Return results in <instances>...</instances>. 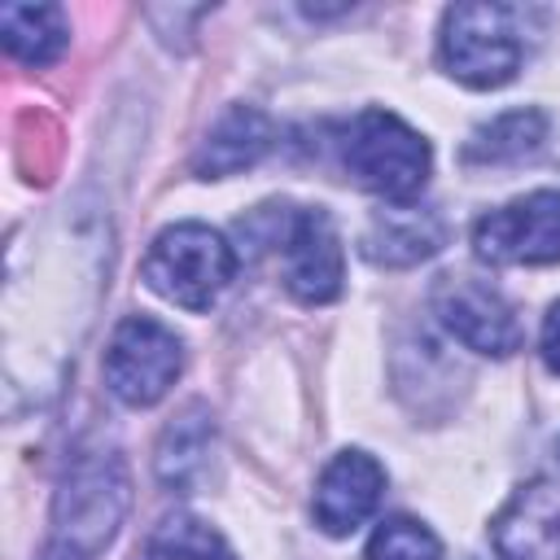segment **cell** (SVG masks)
<instances>
[{
	"label": "cell",
	"mask_w": 560,
	"mask_h": 560,
	"mask_svg": "<svg viewBox=\"0 0 560 560\" xmlns=\"http://www.w3.org/2000/svg\"><path fill=\"white\" fill-rule=\"evenodd\" d=\"M131 486L114 451H83L52 503V542L39 560H96L122 525Z\"/></svg>",
	"instance_id": "cell-1"
},
{
	"label": "cell",
	"mask_w": 560,
	"mask_h": 560,
	"mask_svg": "<svg viewBox=\"0 0 560 560\" xmlns=\"http://www.w3.org/2000/svg\"><path fill=\"white\" fill-rule=\"evenodd\" d=\"M341 166L359 188L407 206L429 179V144L398 114L363 109L341 131Z\"/></svg>",
	"instance_id": "cell-2"
},
{
	"label": "cell",
	"mask_w": 560,
	"mask_h": 560,
	"mask_svg": "<svg viewBox=\"0 0 560 560\" xmlns=\"http://www.w3.org/2000/svg\"><path fill=\"white\" fill-rule=\"evenodd\" d=\"M140 276L153 293L184 311H210L236 276L232 245L206 223H171L153 236Z\"/></svg>",
	"instance_id": "cell-3"
},
{
	"label": "cell",
	"mask_w": 560,
	"mask_h": 560,
	"mask_svg": "<svg viewBox=\"0 0 560 560\" xmlns=\"http://www.w3.org/2000/svg\"><path fill=\"white\" fill-rule=\"evenodd\" d=\"M508 4H455L442 18V66L468 88H503L516 79L525 39Z\"/></svg>",
	"instance_id": "cell-4"
},
{
	"label": "cell",
	"mask_w": 560,
	"mask_h": 560,
	"mask_svg": "<svg viewBox=\"0 0 560 560\" xmlns=\"http://www.w3.org/2000/svg\"><path fill=\"white\" fill-rule=\"evenodd\" d=\"M101 368H105V385L118 402L153 407L175 385V376L184 368V346L153 315H127L114 328Z\"/></svg>",
	"instance_id": "cell-5"
},
{
	"label": "cell",
	"mask_w": 560,
	"mask_h": 560,
	"mask_svg": "<svg viewBox=\"0 0 560 560\" xmlns=\"http://www.w3.org/2000/svg\"><path fill=\"white\" fill-rule=\"evenodd\" d=\"M262 245H276L284 289L298 302L324 306L341 293V267H346L341 262V241H337V228L324 210H289L284 206V214H276Z\"/></svg>",
	"instance_id": "cell-6"
},
{
	"label": "cell",
	"mask_w": 560,
	"mask_h": 560,
	"mask_svg": "<svg viewBox=\"0 0 560 560\" xmlns=\"http://www.w3.org/2000/svg\"><path fill=\"white\" fill-rule=\"evenodd\" d=\"M472 249L494 267L560 262V192L538 188L481 214L472 228Z\"/></svg>",
	"instance_id": "cell-7"
},
{
	"label": "cell",
	"mask_w": 560,
	"mask_h": 560,
	"mask_svg": "<svg viewBox=\"0 0 560 560\" xmlns=\"http://www.w3.org/2000/svg\"><path fill=\"white\" fill-rule=\"evenodd\" d=\"M433 311L446 324V332L477 350V354H494L508 359L512 350H521V319L516 311L503 302L499 289H490L486 280L472 276H442L433 289Z\"/></svg>",
	"instance_id": "cell-8"
},
{
	"label": "cell",
	"mask_w": 560,
	"mask_h": 560,
	"mask_svg": "<svg viewBox=\"0 0 560 560\" xmlns=\"http://www.w3.org/2000/svg\"><path fill=\"white\" fill-rule=\"evenodd\" d=\"M385 494V468L368 451H341L328 459V468L315 481V525L332 538L354 534Z\"/></svg>",
	"instance_id": "cell-9"
},
{
	"label": "cell",
	"mask_w": 560,
	"mask_h": 560,
	"mask_svg": "<svg viewBox=\"0 0 560 560\" xmlns=\"http://www.w3.org/2000/svg\"><path fill=\"white\" fill-rule=\"evenodd\" d=\"M503 560H560V490L547 481L521 486L490 525Z\"/></svg>",
	"instance_id": "cell-10"
},
{
	"label": "cell",
	"mask_w": 560,
	"mask_h": 560,
	"mask_svg": "<svg viewBox=\"0 0 560 560\" xmlns=\"http://www.w3.org/2000/svg\"><path fill=\"white\" fill-rule=\"evenodd\" d=\"M276 131H271V118L254 105H232L201 140V149L192 153V171L201 179H228V175H241L249 166L262 162V153L271 149Z\"/></svg>",
	"instance_id": "cell-11"
},
{
	"label": "cell",
	"mask_w": 560,
	"mask_h": 560,
	"mask_svg": "<svg viewBox=\"0 0 560 560\" xmlns=\"http://www.w3.org/2000/svg\"><path fill=\"white\" fill-rule=\"evenodd\" d=\"M446 241V223L438 210H420V206H394L381 210L363 236V254L376 267H411L429 254H438Z\"/></svg>",
	"instance_id": "cell-12"
},
{
	"label": "cell",
	"mask_w": 560,
	"mask_h": 560,
	"mask_svg": "<svg viewBox=\"0 0 560 560\" xmlns=\"http://www.w3.org/2000/svg\"><path fill=\"white\" fill-rule=\"evenodd\" d=\"M210 446H214V424L206 407H188L179 420L166 424L158 442V477L179 494L197 490L210 477Z\"/></svg>",
	"instance_id": "cell-13"
},
{
	"label": "cell",
	"mask_w": 560,
	"mask_h": 560,
	"mask_svg": "<svg viewBox=\"0 0 560 560\" xmlns=\"http://www.w3.org/2000/svg\"><path fill=\"white\" fill-rule=\"evenodd\" d=\"M0 35H4L9 57L26 61V66H48L66 48L70 26L57 4H4Z\"/></svg>",
	"instance_id": "cell-14"
},
{
	"label": "cell",
	"mask_w": 560,
	"mask_h": 560,
	"mask_svg": "<svg viewBox=\"0 0 560 560\" xmlns=\"http://www.w3.org/2000/svg\"><path fill=\"white\" fill-rule=\"evenodd\" d=\"M547 140V114L538 109H508L499 118H490L486 127L472 131V140L464 144V158L472 166H508L521 162L529 153H538Z\"/></svg>",
	"instance_id": "cell-15"
},
{
	"label": "cell",
	"mask_w": 560,
	"mask_h": 560,
	"mask_svg": "<svg viewBox=\"0 0 560 560\" xmlns=\"http://www.w3.org/2000/svg\"><path fill=\"white\" fill-rule=\"evenodd\" d=\"M144 560H236L232 547L223 542L219 529H210L206 521L197 516H166L149 547H144Z\"/></svg>",
	"instance_id": "cell-16"
},
{
	"label": "cell",
	"mask_w": 560,
	"mask_h": 560,
	"mask_svg": "<svg viewBox=\"0 0 560 560\" xmlns=\"http://www.w3.org/2000/svg\"><path fill=\"white\" fill-rule=\"evenodd\" d=\"M363 560H442V542L429 525H420L411 516H389L368 538Z\"/></svg>",
	"instance_id": "cell-17"
},
{
	"label": "cell",
	"mask_w": 560,
	"mask_h": 560,
	"mask_svg": "<svg viewBox=\"0 0 560 560\" xmlns=\"http://www.w3.org/2000/svg\"><path fill=\"white\" fill-rule=\"evenodd\" d=\"M542 363L560 376V302L547 311V319H542Z\"/></svg>",
	"instance_id": "cell-18"
},
{
	"label": "cell",
	"mask_w": 560,
	"mask_h": 560,
	"mask_svg": "<svg viewBox=\"0 0 560 560\" xmlns=\"http://www.w3.org/2000/svg\"><path fill=\"white\" fill-rule=\"evenodd\" d=\"M556 459H560V442H556Z\"/></svg>",
	"instance_id": "cell-19"
}]
</instances>
